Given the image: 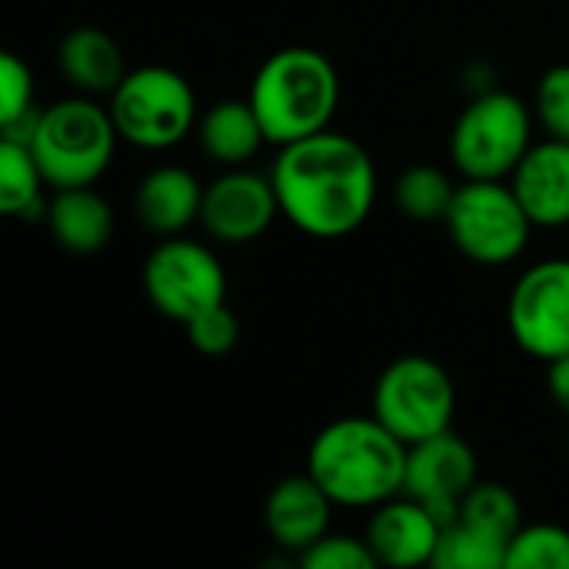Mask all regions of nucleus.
Wrapping results in <instances>:
<instances>
[{"instance_id":"1","label":"nucleus","mask_w":569,"mask_h":569,"mask_svg":"<svg viewBox=\"0 0 569 569\" xmlns=\"http://www.w3.org/2000/svg\"><path fill=\"white\" fill-rule=\"evenodd\" d=\"M270 180L280 217L313 240L357 233L377 207V163L370 150L333 127L277 147Z\"/></svg>"},{"instance_id":"2","label":"nucleus","mask_w":569,"mask_h":569,"mask_svg":"<svg viewBox=\"0 0 569 569\" xmlns=\"http://www.w3.org/2000/svg\"><path fill=\"white\" fill-rule=\"evenodd\" d=\"M407 450L410 447L373 413L340 417L310 440L307 473L330 493L337 507L373 510L403 493Z\"/></svg>"},{"instance_id":"3","label":"nucleus","mask_w":569,"mask_h":569,"mask_svg":"<svg viewBox=\"0 0 569 569\" xmlns=\"http://www.w3.org/2000/svg\"><path fill=\"white\" fill-rule=\"evenodd\" d=\"M247 100L267 140L283 147L333 123L340 110V73L317 47H283L257 67Z\"/></svg>"},{"instance_id":"4","label":"nucleus","mask_w":569,"mask_h":569,"mask_svg":"<svg viewBox=\"0 0 569 569\" xmlns=\"http://www.w3.org/2000/svg\"><path fill=\"white\" fill-rule=\"evenodd\" d=\"M117 123L97 97L73 93L40 110L30 153L37 157L47 187H93L117 157Z\"/></svg>"},{"instance_id":"5","label":"nucleus","mask_w":569,"mask_h":569,"mask_svg":"<svg viewBox=\"0 0 569 569\" xmlns=\"http://www.w3.org/2000/svg\"><path fill=\"white\" fill-rule=\"evenodd\" d=\"M107 107L120 140L147 153L177 147L190 130H197L200 120L193 83L167 63L127 70Z\"/></svg>"},{"instance_id":"6","label":"nucleus","mask_w":569,"mask_h":569,"mask_svg":"<svg viewBox=\"0 0 569 569\" xmlns=\"http://www.w3.org/2000/svg\"><path fill=\"white\" fill-rule=\"evenodd\" d=\"M530 107L510 90L473 93L450 130V160L463 180H510L533 147Z\"/></svg>"},{"instance_id":"7","label":"nucleus","mask_w":569,"mask_h":569,"mask_svg":"<svg viewBox=\"0 0 569 569\" xmlns=\"http://www.w3.org/2000/svg\"><path fill=\"white\" fill-rule=\"evenodd\" d=\"M443 227L453 247L480 267L520 260L537 230L510 180H463Z\"/></svg>"},{"instance_id":"8","label":"nucleus","mask_w":569,"mask_h":569,"mask_svg":"<svg viewBox=\"0 0 569 569\" xmlns=\"http://www.w3.org/2000/svg\"><path fill=\"white\" fill-rule=\"evenodd\" d=\"M370 413L393 437L413 447L443 430H453L457 383L450 370L433 357H423V353L397 357L383 367V373L373 383Z\"/></svg>"},{"instance_id":"9","label":"nucleus","mask_w":569,"mask_h":569,"mask_svg":"<svg viewBox=\"0 0 569 569\" xmlns=\"http://www.w3.org/2000/svg\"><path fill=\"white\" fill-rule=\"evenodd\" d=\"M143 293L167 320L190 323L197 313L227 303L223 260L187 233L163 237L143 263Z\"/></svg>"},{"instance_id":"10","label":"nucleus","mask_w":569,"mask_h":569,"mask_svg":"<svg viewBox=\"0 0 569 569\" xmlns=\"http://www.w3.org/2000/svg\"><path fill=\"white\" fill-rule=\"evenodd\" d=\"M507 327L513 343L550 363L569 353V260L550 257L527 267L507 300Z\"/></svg>"},{"instance_id":"11","label":"nucleus","mask_w":569,"mask_h":569,"mask_svg":"<svg viewBox=\"0 0 569 569\" xmlns=\"http://www.w3.org/2000/svg\"><path fill=\"white\" fill-rule=\"evenodd\" d=\"M280 217V200L270 173L227 167L203 187L200 227L210 240L240 247L260 240Z\"/></svg>"},{"instance_id":"12","label":"nucleus","mask_w":569,"mask_h":569,"mask_svg":"<svg viewBox=\"0 0 569 569\" xmlns=\"http://www.w3.org/2000/svg\"><path fill=\"white\" fill-rule=\"evenodd\" d=\"M480 480V463L473 447L443 430L430 440H420L407 450V483L403 493L423 500L443 523L457 517L460 500Z\"/></svg>"},{"instance_id":"13","label":"nucleus","mask_w":569,"mask_h":569,"mask_svg":"<svg viewBox=\"0 0 569 569\" xmlns=\"http://www.w3.org/2000/svg\"><path fill=\"white\" fill-rule=\"evenodd\" d=\"M443 527L447 523L423 500L397 493L370 510L363 537L380 567L417 569L433 567Z\"/></svg>"},{"instance_id":"14","label":"nucleus","mask_w":569,"mask_h":569,"mask_svg":"<svg viewBox=\"0 0 569 569\" xmlns=\"http://www.w3.org/2000/svg\"><path fill=\"white\" fill-rule=\"evenodd\" d=\"M333 510H337V503L330 500V493L310 473H297V477H283L267 493L263 527H267V537L283 553L300 557L320 537L330 533Z\"/></svg>"},{"instance_id":"15","label":"nucleus","mask_w":569,"mask_h":569,"mask_svg":"<svg viewBox=\"0 0 569 569\" xmlns=\"http://www.w3.org/2000/svg\"><path fill=\"white\" fill-rule=\"evenodd\" d=\"M510 183L537 227H569V140L547 137L533 143L510 173Z\"/></svg>"},{"instance_id":"16","label":"nucleus","mask_w":569,"mask_h":569,"mask_svg":"<svg viewBox=\"0 0 569 569\" xmlns=\"http://www.w3.org/2000/svg\"><path fill=\"white\" fill-rule=\"evenodd\" d=\"M203 183L180 163L153 167L140 177L133 190V213L140 227L153 237H180L187 227L200 223Z\"/></svg>"},{"instance_id":"17","label":"nucleus","mask_w":569,"mask_h":569,"mask_svg":"<svg viewBox=\"0 0 569 569\" xmlns=\"http://www.w3.org/2000/svg\"><path fill=\"white\" fill-rule=\"evenodd\" d=\"M43 223L67 253L93 257L113 237V207L93 187H63L53 190Z\"/></svg>"},{"instance_id":"18","label":"nucleus","mask_w":569,"mask_h":569,"mask_svg":"<svg viewBox=\"0 0 569 569\" xmlns=\"http://www.w3.org/2000/svg\"><path fill=\"white\" fill-rule=\"evenodd\" d=\"M63 80L87 97H110L127 77L123 50L103 27H73L57 47Z\"/></svg>"},{"instance_id":"19","label":"nucleus","mask_w":569,"mask_h":569,"mask_svg":"<svg viewBox=\"0 0 569 569\" xmlns=\"http://www.w3.org/2000/svg\"><path fill=\"white\" fill-rule=\"evenodd\" d=\"M197 143L203 157L220 167H247L270 140L253 103L243 97L207 107L197 120Z\"/></svg>"},{"instance_id":"20","label":"nucleus","mask_w":569,"mask_h":569,"mask_svg":"<svg viewBox=\"0 0 569 569\" xmlns=\"http://www.w3.org/2000/svg\"><path fill=\"white\" fill-rule=\"evenodd\" d=\"M47 180L27 143L0 140V210L17 220H47Z\"/></svg>"},{"instance_id":"21","label":"nucleus","mask_w":569,"mask_h":569,"mask_svg":"<svg viewBox=\"0 0 569 569\" xmlns=\"http://www.w3.org/2000/svg\"><path fill=\"white\" fill-rule=\"evenodd\" d=\"M460 183L437 163H413L393 183V203L417 223H443Z\"/></svg>"},{"instance_id":"22","label":"nucleus","mask_w":569,"mask_h":569,"mask_svg":"<svg viewBox=\"0 0 569 569\" xmlns=\"http://www.w3.org/2000/svg\"><path fill=\"white\" fill-rule=\"evenodd\" d=\"M460 523L500 540L510 547V540L517 537V530L523 527V507L517 500V493L507 483L497 480H477L470 487V493L460 500L457 517Z\"/></svg>"},{"instance_id":"23","label":"nucleus","mask_w":569,"mask_h":569,"mask_svg":"<svg viewBox=\"0 0 569 569\" xmlns=\"http://www.w3.org/2000/svg\"><path fill=\"white\" fill-rule=\"evenodd\" d=\"M507 543L450 520L440 533V547L433 557L437 569H507Z\"/></svg>"},{"instance_id":"24","label":"nucleus","mask_w":569,"mask_h":569,"mask_svg":"<svg viewBox=\"0 0 569 569\" xmlns=\"http://www.w3.org/2000/svg\"><path fill=\"white\" fill-rule=\"evenodd\" d=\"M507 569H569V530L560 523H523L510 540Z\"/></svg>"},{"instance_id":"25","label":"nucleus","mask_w":569,"mask_h":569,"mask_svg":"<svg viewBox=\"0 0 569 569\" xmlns=\"http://www.w3.org/2000/svg\"><path fill=\"white\" fill-rule=\"evenodd\" d=\"M533 113L547 137L569 140V63L543 70L533 90Z\"/></svg>"},{"instance_id":"26","label":"nucleus","mask_w":569,"mask_h":569,"mask_svg":"<svg viewBox=\"0 0 569 569\" xmlns=\"http://www.w3.org/2000/svg\"><path fill=\"white\" fill-rule=\"evenodd\" d=\"M187 340L203 357H227L240 343V320L227 303H217L203 313H197L190 323H183Z\"/></svg>"},{"instance_id":"27","label":"nucleus","mask_w":569,"mask_h":569,"mask_svg":"<svg viewBox=\"0 0 569 569\" xmlns=\"http://www.w3.org/2000/svg\"><path fill=\"white\" fill-rule=\"evenodd\" d=\"M303 569H373L380 567L367 537H347V533H327L310 550L297 557Z\"/></svg>"},{"instance_id":"28","label":"nucleus","mask_w":569,"mask_h":569,"mask_svg":"<svg viewBox=\"0 0 569 569\" xmlns=\"http://www.w3.org/2000/svg\"><path fill=\"white\" fill-rule=\"evenodd\" d=\"M33 107V70L17 53H0V127L27 117Z\"/></svg>"},{"instance_id":"29","label":"nucleus","mask_w":569,"mask_h":569,"mask_svg":"<svg viewBox=\"0 0 569 569\" xmlns=\"http://www.w3.org/2000/svg\"><path fill=\"white\" fill-rule=\"evenodd\" d=\"M547 390H550L553 403L563 413H569V353L547 363Z\"/></svg>"}]
</instances>
